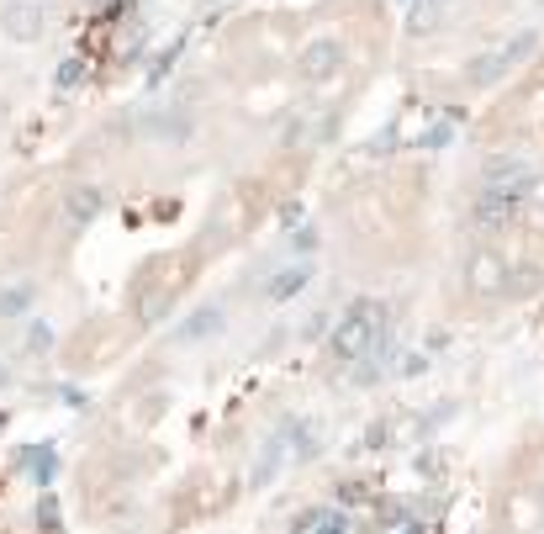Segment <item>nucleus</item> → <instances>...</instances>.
Wrapping results in <instances>:
<instances>
[{
    "label": "nucleus",
    "instance_id": "obj_9",
    "mask_svg": "<svg viewBox=\"0 0 544 534\" xmlns=\"http://www.w3.org/2000/svg\"><path fill=\"white\" fill-rule=\"evenodd\" d=\"M217 328H222V312H217V307H201V312H191V318H185L180 339H185V344H196V339H212Z\"/></svg>",
    "mask_w": 544,
    "mask_h": 534
},
{
    "label": "nucleus",
    "instance_id": "obj_12",
    "mask_svg": "<svg viewBox=\"0 0 544 534\" xmlns=\"http://www.w3.org/2000/svg\"><path fill=\"white\" fill-rule=\"evenodd\" d=\"M164 307H170V291H148L143 307H138V318H143V323H159V312H164Z\"/></svg>",
    "mask_w": 544,
    "mask_h": 534
},
{
    "label": "nucleus",
    "instance_id": "obj_14",
    "mask_svg": "<svg viewBox=\"0 0 544 534\" xmlns=\"http://www.w3.org/2000/svg\"><path fill=\"white\" fill-rule=\"evenodd\" d=\"M80 80H85V64H74V59H69V64H59V85H64V90H74Z\"/></svg>",
    "mask_w": 544,
    "mask_h": 534
},
{
    "label": "nucleus",
    "instance_id": "obj_16",
    "mask_svg": "<svg viewBox=\"0 0 544 534\" xmlns=\"http://www.w3.org/2000/svg\"><path fill=\"white\" fill-rule=\"evenodd\" d=\"M0 386H6V365H0Z\"/></svg>",
    "mask_w": 544,
    "mask_h": 534
},
{
    "label": "nucleus",
    "instance_id": "obj_10",
    "mask_svg": "<svg viewBox=\"0 0 544 534\" xmlns=\"http://www.w3.org/2000/svg\"><path fill=\"white\" fill-rule=\"evenodd\" d=\"M96 212H101V191L96 186H80L69 196V217H74V223H90Z\"/></svg>",
    "mask_w": 544,
    "mask_h": 534
},
{
    "label": "nucleus",
    "instance_id": "obj_2",
    "mask_svg": "<svg viewBox=\"0 0 544 534\" xmlns=\"http://www.w3.org/2000/svg\"><path fill=\"white\" fill-rule=\"evenodd\" d=\"M539 48V32L534 27H523V32H508L502 43H492V48H481L471 64H465V80L471 85H497L502 75H513V69L529 59V53Z\"/></svg>",
    "mask_w": 544,
    "mask_h": 534
},
{
    "label": "nucleus",
    "instance_id": "obj_17",
    "mask_svg": "<svg viewBox=\"0 0 544 534\" xmlns=\"http://www.w3.org/2000/svg\"><path fill=\"white\" fill-rule=\"evenodd\" d=\"M539 80H544V69H539Z\"/></svg>",
    "mask_w": 544,
    "mask_h": 534
},
{
    "label": "nucleus",
    "instance_id": "obj_8",
    "mask_svg": "<svg viewBox=\"0 0 544 534\" xmlns=\"http://www.w3.org/2000/svg\"><path fill=\"white\" fill-rule=\"evenodd\" d=\"M312 281V270L307 265H291V270H280V275H270V286H265V297L270 302H291L296 291H302Z\"/></svg>",
    "mask_w": 544,
    "mask_h": 534
},
{
    "label": "nucleus",
    "instance_id": "obj_13",
    "mask_svg": "<svg viewBox=\"0 0 544 534\" xmlns=\"http://www.w3.org/2000/svg\"><path fill=\"white\" fill-rule=\"evenodd\" d=\"M27 349H32V355H48V349H53V328L48 323H32L27 328Z\"/></svg>",
    "mask_w": 544,
    "mask_h": 534
},
{
    "label": "nucleus",
    "instance_id": "obj_1",
    "mask_svg": "<svg viewBox=\"0 0 544 534\" xmlns=\"http://www.w3.org/2000/svg\"><path fill=\"white\" fill-rule=\"evenodd\" d=\"M381 334H386V307L381 302H354L339 318V328H333V355L339 360H365L370 349L381 344Z\"/></svg>",
    "mask_w": 544,
    "mask_h": 534
},
{
    "label": "nucleus",
    "instance_id": "obj_3",
    "mask_svg": "<svg viewBox=\"0 0 544 534\" xmlns=\"http://www.w3.org/2000/svg\"><path fill=\"white\" fill-rule=\"evenodd\" d=\"M339 64H344V43L339 38H312L302 53H296V69H302L307 85L333 80V75H339Z\"/></svg>",
    "mask_w": 544,
    "mask_h": 534
},
{
    "label": "nucleus",
    "instance_id": "obj_4",
    "mask_svg": "<svg viewBox=\"0 0 544 534\" xmlns=\"http://www.w3.org/2000/svg\"><path fill=\"white\" fill-rule=\"evenodd\" d=\"M523 207H529V201L513 196V191H481L476 207H471V223L486 228V233H497V228H513Z\"/></svg>",
    "mask_w": 544,
    "mask_h": 534
},
{
    "label": "nucleus",
    "instance_id": "obj_15",
    "mask_svg": "<svg viewBox=\"0 0 544 534\" xmlns=\"http://www.w3.org/2000/svg\"><path fill=\"white\" fill-rule=\"evenodd\" d=\"M317 534H344V524L339 519H323V524H317Z\"/></svg>",
    "mask_w": 544,
    "mask_h": 534
},
{
    "label": "nucleus",
    "instance_id": "obj_7",
    "mask_svg": "<svg viewBox=\"0 0 544 534\" xmlns=\"http://www.w3.org/2000/svg\"><path fill=\"white\" fill-rule=\"evenodd\" d=\"M449 16V0H407V38H428Z\"/></svg>",
    "mask_w": 544,
    "mask_h": 534
},
{
    "label": "nucleus",
    "instance_id": "obj_5",
    "mask_svg": "<svg viewBox=\"0 0 544 534\" xmlns=\"http://www.w3.org/2000/svg\"><path fill=\"white\" fill-rule=\"evenodd\" d=\"M465 286H471V291H486V297H492V291H508V286H513L508 260H502L497 249H476L471 265H465Z\"/></svg>",
    "mask_w": 544,
    "mask_h": 534
},
{
    "label": "nucleus",
    "instance_id": "obj_11",
    "mask_svg": "<svg viewBox=\"0 0 544 534\" xmlns=\"http://www.w3.org/2000/svg\"><path fill=\"white\" fill-rule=\"evenodd\" d=\"M32 307V286H6L0 291V318H22Z\"/></svg>",
    "mask_w": 544,
    "mask_h": 534
},
{
    "label": "nucleus",
    "instance_id": "obj_6",
    "mask_svg": "<svg viewBox=\"0 0 544 534\" xmlns=\"http://www.w3.org/2000/svg\"><path fill=\"white\" fill-rule=\"evenodd\" d=\"M0 32H6L11 43H37L43 38V6H37V0H11V6H0Z\"/></svg>",
    "mask_w": 544,
    "mask_h": 534
}]
</instances>
